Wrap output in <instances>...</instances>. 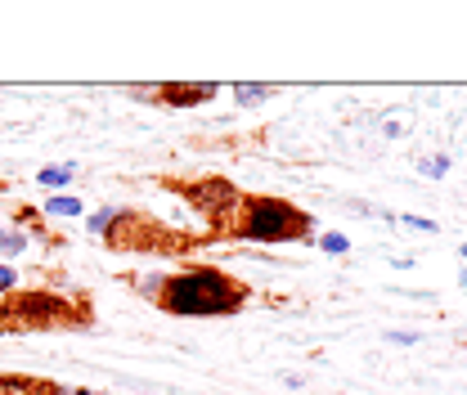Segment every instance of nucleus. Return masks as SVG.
<instances>
[{
    "instance_id": "f257e3e1",
    "label": "nucleus",
    "mask_w": 467,
    "mask_h": 395,
    "mask_svg": "<svg viewBox=\"0 0 467 395\" xmlns=\"http://www.w3.org/2000/svg\"><path fill=\"white\" fill-rule=\"evenodd\" d=\"M167 310L175 315H230L238 310V292H234V283H225L216 270H193V275H180V279L167 283Z\"/></svg>"
},
{
    "instance_id": "f03ea898",
    "label": "nucleus",
    "mask_w": 467,
    "mask_h": 395,
    "mask_svg": "<svg viewBox=\"0 0 467 395\" xmlns=\"http://www.w3.org/2000/svg\"><path fill=\"white\" fill-rule=\"evenodd\" d=\"M310 221L301 216V212H292L288 203H270V198H261V203H252V212H247V225L243 234L247 238H270V243H284V238H296V234H306Z\"/></svg>"
},
{
    "instance_id": "7ed1b4c3",
    "label": "nucleus",
    "mask_w": 467,
    "mask_h": 395,
    "mask_svg": "<svg viewBox=\"0 0 467 395\" xmlns=\"http://www.w3.org/2000/svg\"><path fill=\"white\" fill-rule=\"evenodd\" d=\"M216 95V86H162V99L167 104H198V99H212Z\"/></svg>"
},
{
    "instance_id": "20e7f679",
    "label": "nucleus",
    "mask_w": 467,
    "mask_h": 395,
    "mask_svg": "<svg viewBox=\"0 0 467 395\" xmlns=\"http://www.w3.org/2000/svg\"><path fill=\"white\" fill-rule=\"evenodd\" d=\"M234 99L238 104H261V99H270V86H234Z\"/></svg>"
},
{
    "instance_id": "39448f33",
    "label": "nucleus",
    "mask_w": 467,
    "mask_h": 395,
    "mask_svg": "<svg viewBox=\"0 0 467 395\" xmlns=\"http://www.w3.org/2000/svg\"><path fill=\"white\" fill-rule=\"evenodd\" d=\"M36 180H41V184H50V189H58V184H67V180H72V167H46Z\"/></svg>"
},
{
    "instance_id": "423d86ee",
    "label": "nucleus",
    "mask_w": 467,
    "mask_h": 395,
    "mask_svg": "<svg viewBox=\"0 0 467 395\" xmlns=\"http://www.w3.org/2000/svg\"><path fill=\"white\" fill-rule=\"evenodd\" d=\"M23 252V234H5L0 229V256H18Z\"/></svg>"
},
{
    "instance_id": "0eeeda50",
    "label": "nucleus",
    "mask_w": 467,
    "mask_h": 395,
    "mask_svg": "<svg viewBox=\"0 0 467 395\" xmlns=\"http://www.w3.org/2000/svg\"><path fill=\"white\" fill-rule=\"evenodd\" d=\"M46 212H55V216H77L81 207H77V198H55V203H50Z\"/></svg>"
},
{
    "instance_id": "6e6552de",
    "label": "nucleus",
    "mask_w": 467,
    "mask_h": 395,
    "mask_svg": "<svg viewBox=\"0 0 467 395\" xmlns=\"http://www.w3.org/2000/svg\"><path fill=\"white\" fill-rule=\"evenodd\" d=\"M347 247H350V243L342 238V234H324V252H328V256H342Z\"/></svg>"
},
{
    "instance_id": "1a4fd4ad",
    "label": "nucleus",
    "mask_w": 467,
    "mask_h": 395,
    "mask_svg": "<svg viewBox=\"0 0 467 395\" xmlns=\"http://www.w3.org/2000/svg\"><path fill=\"white\" fill-rule=\"evenodd\" d=\"M113 216L117 212H99V216H90V229H95V234H104V229L113 225Z\"/></svg>"
},
{
    "instance_id": "9d476101",
    "label": "nucleus",
    "mask_w": 467,
    "mask_h": 395,
    "mask_svg": "<svg viewBox=\"0 0 467 395\" xmlns=\"http://www.w3.org/2000/svg\"><path fill=\"white\" fill-rule=\"evenodd\" d=\"M450 167V162H445V158H427V162H422V171H427V175H441V171Z\"/></svg>"
},
{
    "instance_id": "9b49d317",
    "label": "nucleus",
    "mask_w": 467,
    "mask_h": 395,
    "mask_svg": "<svg viewBox=\"0 0 467 395\" xmlns=\"http://www.w3.org/2000/svg\"><path fill=\"white\" fill-rule=\"evenodd\" d=\"M9 287H14V275H9V270L0 265V292H9Z\"/></svg>"
},
{
    "instance_id": "f8f14e48",
    "label": "nucleus",
    "mask_w": 467,
    "mask_h": 395,
    "mask_svg": "<svg viewBox=\"0 0 467 395\" xmlns=\"http://www.w3.org/2000/svg\"><path fill=\"white\" fill-rule=\"evenodd\" d=\"M463 256H467V247H463Z\"/></svg>"
},
{
    "instance_id": "ddd939ff",
    "label": "nucleus",
    "mask_w": 467,
    "mask_h": 395,
    "mask_svg": "<svg viewBox=\"0 0 467 395\" xmlns=\"http://www.w3.org/2000/svg\"><path fill=\"white\" fill-rule=\"evenodd\" d=\"M81 395H90V391H81Z\"/></svg>"
}]
</instances>
